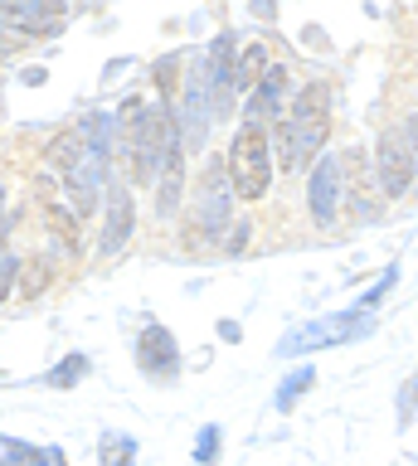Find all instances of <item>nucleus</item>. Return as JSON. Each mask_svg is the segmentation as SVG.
<instances>
[{
    "instance_id": "1",
    "label": "nucleus",
    "mask_w": 418,
    "mask_h": 466,
    "mask_svg": "<svg viewBox=\"0 0 418 466\" xmlns=\"http://www.w3.org/2000/svg\"><path fill=\"white\" fill-rule=\"evenodd\" d=\"M326 131H331V93H326V83H311V87H301V97L292 102V116L278 127L282 170H297L301 160H311L321 151Z\"/></svg>"
},
{
    "instance_id": "2",
    "label": "nucleus",
    "mask_w": 418,
    "mask_h": 466,
    "mask_svg": "<svg viewBox=\"0 0 418 466\" xmlns=\"http://www.w3.org/2000/svg\"><path fill=\"white\" fill-rule=\"evenodd\" d=\"M127 116V160H132V180L147 185L156 175V160H166L161 151L176 141V116L166 107H147V102H127L122 107Z\"/></svg>"
},
{
    "instance_id": "3",
    "label": "nucleus",
    "mask_w": 418,
    "mask_h": 466,
    "mask_svg": "<svg viewBox=\"0 0 418 466\" xmlns=\"http://www.w3.org/2000/svg\"><path fill=\"white\" fill-rule=\"evenodd\" d=\"M224 166H229V185H234L239 199H263V189H268V180H272L268 131L249 122V127H243L239 137H234V146H229Z\"/></svg>"
},
{
    "instance_id": "4",
    "label": "nucleus",
    "mask_w": 418,
    "mask_h": 466,
    "mask_svg": "<svg viewBox=\"0 0 418 466\" xmlns=\"http://www.w3.org/2000/svg\"><path fill=\"white\" fill-rule=\"evenodd\" d=\"M374 320L365 311H336V316H321L311 320V326L292 330L287 340L278 345V355H307V350H326V345H341V340H355V335H365Z\"/></svg>"
},
{
    "instance_id": "5",
    "label": "nucleus",
    "mask_w": 418,
    "mask_h": 466,
    "mask_svg": "<svg viewBox=\"0 0 418 466\" xmlns=\"http://www.w3.org/2000/svg\"><path fill=\"white\" fill-rule=\"evenodd\" d=\"M229 195H234V185H229V166H224V160H209V166H205V199H199L190 238L199 233V243H205V238H214V233L229 224Z\"/></svg>"
},
{
    "instance_id": "6",
    "label": "nucleus",
    "mask_w": 418,
    "mask_h": 466,
    "mask_svg": "<svg viewBox=\"0 0 418 466\" xmlns=\"http://www.w3.org/2000/svg\"><path fill=\"white\" fill-rule=\"evenodd\" d=\"M341 175H345V156H321V160H316L311 185H307V199H311L316 224H331V218H336V204H341Z\"/></svg>"
},
{
    "instance_id": "7",
    "label": "nucleus",
    "mask_w": 418,
    "mask_h": 466,
    "mask_svg": "<svg viewBox=\"0 0 418 466\" xmlns=\"http://www.w3.org/2000/svg\"><path fill=\"white\" fill-rule=\"evenodd\" d=\"M409 180H413L409 146H403V137H394V131H384L380 137V185H384V195L399 199L403 189H409Z\"/></svg>"
},
{
    "instance_id": "8",
    "label": "nucleus",
    "mask_w": 418,
    "mask_h": 466,
    "mask_svg": "<svg viewBox=\"0 0 418 466\" xmlns=\"http://www.w3.org/2000/svg\"><path fill=\"white\" fill-rule=\"evenodd\" d=\"M10 29H25V35H54L64 20H68V5H39V0H15V5H0Z\"/></svg>"
},
{
    "instance_id": "9",
    "label": "nucleus",
    "mask_w": 418,
    "mask_h": 466,
    "mask_svg": "<svg viewBox=\"0 0 418 466\" xmlns=\"http://www.w3.org/2000/svg\"><path fill=\"white\" fill-rule=\"evenodd\" d=\"M137 360H141V370L147 374H176L180 370V350H176V335H170L166 326H147L141 330V340H137Z\"/></svg>"
},
{
    "instance_id": "10",
    "label": "nucleus",
    "mask_w": 418,
    "mask_h": 466,
    "mask_svg": "<svg viewBox=\"0 0 418 466\" xmlns=\"http://www.w3.org/2000/svg\"><path fill=\"white\" fill-rule=\"evenodd\" d=\"M234 35H219L209 49V87H214V112H229L234 102Z\"/></svg>"
},
{
    "instance_id": "11",
    "label": "nucleus",
    "mask_w": 418,
    "mask_h": 466,
    "mask_svg": "<svg viewBox=\"0 0 418 466\" xmlns=\"http://www.w3.org/2000/svg\"><path fill=\"white\" fill-rule=\"evenodd\" d=\"M127 238H132V199H127V189H112L107 195V228H103V258L122 253Z\"/></svg>"
},
{
    "instance_id": "12",
    "label": "nucleus",
    "mask_w": 418,
    "mask_h": 466,
    "mask_svg": "<svg viewBox=\"0 0 418 466\" xmlns=\"http://www.w3.org/2000/svg\"><path fill=\"white\" fill-rule=\"evenodd\" d=\"M185 146L180 141H170L166 146V175H161V189H156V214H176V204H180V185H185Z\"/></svg>"
},
{
    "instance_id": "13",
    "label": "nucleus",
    "mask_w": 418,
    "mask_h": 466,
    "mask_svg": "<svg viewBox=\"0 0 418 466\" xmlns=\"http://www.w3.org/2000/svg\"><path fill=\"white\" fill-rule=\"evenodd\" d=\"M205 78L209 73H195L190 78V93H185V151H195L205 141Z\"/></svg>"
},
{
    "instance_id": "14",
    "label": "nucleus",
    "mask_w": 418,
    "mask_h": 466,
    "mask_svg": "<svg viewBox=\"0 0 418 466\" xmlns=\"http://www.w3.org/2000/svg\"><path fill=\"white\" fill-rule=\"evenodd\" d=\"M268 68H272V54H268V44H249V49H243V58H239L234 87H239V93H253V87L268 78Z\"/></svg>"
},
{
    "instance_id": "15",
    "label": "nucleus",
    "mask_w": 418,
    "mask_h": 466,
    "mask_svg": "<svg viewBox=\"0 0 418 466\" xmlns=\"http://www.w3.org/2000/svg\"><path fill=\"white\" fill-rule=\"evenodd\" d=\"M282 97H287V73L272 64V68H268V78L258 83V97H253V107H249V122H253V127H263V112L282 107Z\"/></svg>"
},
{
    "instance_id": "16",
    "label": "nucleus",
    "mask_w": 418,
    "mask_h": 466,
    "mask_svg": "<svg viewBox=\"0 0 418 466\" xmlns=\"http://www.w3.org/2000/svg\"><path fill=\"white\" fill-rule=\"evenodd\" d=\"M45 160L54 170H74L78 160H83V131L74 127V131H59L49 146H45Z\"/></svg>"
},
{
    "instance_id": "17",
    "label": "nucleus",
    "mask_w": 418,
    "mask_h": 466,
    "mask_svg": "<svg viewBox=\"0 0 418 466\" xmlns=\"http://www.w3.org/2000/svg\"><path fill=\"white\" fill-rule=\"evenodd\" d=\"M132 457H137L132 437H117V432L103 437V466H132Z\"/></svg>"
},
{
    "instance_id": "18",
    "label": "nucleus",
    "mask_w": 418,
    "mask_h": 466,
    "mask_svg": "<svg viewBox=\"0 0 418 466\" xmlns=\"http://www.w3.org/2000/svg\"><path fill=\"white\" fill-rule=\"evenodd\" d=\"M311 384H316V370H297L292 379H287V384L278 389V408H282V413L301 399V389H311Z\"/></svg>"
},
{
    "instance_id": "19",
    "label": "nucleus",
    "mask_w": 418,
    "mask_h": 466,
    "mask_svg": "<svg viewBox=\"0 0 418 466\" xmlns=\"http://www.w3.org/2000/svg\"><path fill=\"white\" fill-rule=\"evenodd\" d=\"M83 374H88V360H83V355H68V360L59 364V370L49 374V384H54V389H74Z\"/></svg>"
},
{
    "instance_id": "20",
    "label": "nucleus",
    "mask_w": 418,
    "mask_h": 466,
    "mask_svg": "<svg viewBox=\"0 0 418 466\" xmlns=\"http://www.w3.org/2000/svg\"><path fill=\"white\" fill-rule=\"evenodd\" d=\"M45 224H49L54 233H59V238H64L68 248H78V224L59 209V204H45Z\"/></svg>"
},
{
    "instance_id": "21",
    "label": "nucleus",
    "mask_w": 418,
    "mask_h": 466,
    "mask_svg": "<svg viewBox=\"0 0 418 466\" xmlns=\"http://www.w3.org/2000/svg\"><path fill=\"white\" fill-rule=\"evenodd\" d=\"M20 272H25L20 297H39V291H45V282H49V268H45L39 258H30V262H20Z\"/></svg>"
},
{
    "instance_id": "22",
    "label": "nucleus",
    "mask_w": 418,
    "mask_h": 466,
    "mask_svg": "<svg viewBox=\"0 0 418 466\" xmlns=\"http://www.w3.org/2000/svg\"><path fill=\"white\" fill-rule=\"evenodd\" d=\"M214 457H219V428H205L195 442V461H214Z\"/></svg>"
},
{
    "instance_id": "23",
    "label": "nucleus",
    "mask_w": 418,
    "mask_h": 466,
    "mask_svg": "<svg viewBox=\"0 0 418 466\" xmlns=\"http://www.w3.org/2000/svg\"><path fill=\"white\" fill-rule=\"evenodd\" d=\"M176 68H180V58H166V64H156V87H161V97H170V87H176Z\"/></svg>"
},
{
    "instance_id": "24",
    "label": "nucleus",
    "mask_w": 418,
    "mask_h": 466,
    "mask_svg": "<svg viewBox=\"0 0 418 466\" xmlns=\"http://www.w3.org/2000/svg\"><path fill=\"white\" fill-rule=\"evenodd\" d=\"M15 272H20V262L15 258H0V301L15 291Z\"/></svg>"
},
{
    "instance_id": "25",
    "label": "nucleus",
    "mask_w": 418,
    "mask_h": 466,
    "mask_svg": "<svg viewBox=\"0 0 418 466\" xmlns=\"http://www.w3.org/2000/svg\"><path fill=\"white\" fill-rule=\"evenodd\" d=\"M403 141H409L413 156H418V116H409V122H403Z\"/></svg>"
},
{
    "instance_id": "26",
    "label": "nucleus",
    "mask_w": 418,
    "mask_h": 466,
    "mask_svg": "<svg viewBox=\"0 0 418 466\" xmlns=\"http://www.w3.org/2000/svg\"><path fill=\"white\" fill-rule=\"evenodd\" d=\"M45 466H68V461H64V451H54V447H49V451H45Z\"/></svg>"
},
{
    "instance_id": "27",
    "label": "nucleus",
    "mask_w": 418,
    "mask_h": 466,
    "mask_svg": "<svg viewBox=\"0 0 418 466\" xmlns=\"http://www.w3.org/2000/svg\"><path fill=\"white\" fill-rule=\"evenodd\" d=\"M0 49H5V35H0Z\"/></svg>"
}]
</instances>
